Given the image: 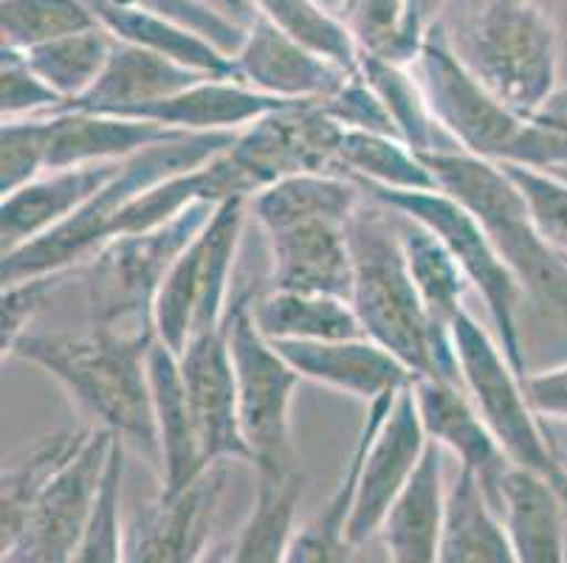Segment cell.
I'll return each mask as SVG.
<instances>
[{"label": "cell", "mask_w": 567, "mask_h": 563, "mask_svg": "<svg viewBox=\"0 0 567 563\" xmlns=\"http://www.w3.org/2000/svg\"><path fill=\"white\" fill-rule=\"evenodd\" d=\"M156 338L153 330L118 333L94 327L91 333H29L18 341L9 358L38 366L65 395L94 417L100 428L136 448L158 468V431L153 415L147 353Z\"/></svg>", "instance_id": "cell-1"}, {"label": "cell", "mask_w": 567, "mask_h": 563, "mask_svg": "<svg viewBox=\"0 0 567 563\" xmlns=\"http://www.w3.org/2000/svg\"><path fill=\"white\" fill-rule=\"evenodd\" d=\"M390 209L370 198L355 209L348 226L353 254V304L364 335L393 353L412 378H435L461 384L452 330L430 316L424 299L406 268L399 223Z\"/></svg>", "instance_id": "cell-2"}, {"label": "cell", "mask_w": 567, "mask_h": 563, "mask_svg": "<svg viewBox=\"0 0 567 563\" xmlns=\"http://www.w3.org/2000/svg\"><path fill=\"white\" fill-rule=\"evenodd\" d=\"M235 138L237 133H184L125 158L116 175L63 226L12 254H3V285L45 273H65L76 262H87L105 246L113 220L133 200L173 175L193 173L209 164L226 153Z\"/></svg>", "instance_id": "cell-3"}, {"label": "cell", "mask_w": 567, "mask_h": 563, "mask_svg": "<svg viewBox=\"0 0 567 563\" xmlns=\"http://www.w3.org/2000/svg\"><path fill=\"white\" fill-rule=\"evenodd\" d=\"M443 192L472 211L528 296L567 324V260L536 229L519 186L499 164L461 149L417 153Z\"/></svg>", "instance_id": "cell-4"}, {"label": "cell", "mask_w": 567, "mask_h": 563, "mask_svg": "<svg viewBox=\"0 0 567 563\" xmlns=\"http://www.w3.org/2000/svg\"><path fill=\"white\" fill-rule=\"evenodd\" d=\"M450 330L463 389L468 392L486 426L492 428L505 459L517 468L548 479L567 504L565 462L545 437L539 417L525 397L523 378L517 375L512 361L505 358L497 338H492L488 330L477 324L468 310L457 313Z\"/></svg>", "instance_id": "cell-5"}, {"label": "cell", "mask_w": 567, "mask_h": 563, "mask_svg": "<svg viewBox=\"0 0 567 563\" xmlns=\"http://www.w3.org/2000/svg\"><path fill=\"white\" fill-rule=\"evenodd\" d=\"M463 60L505 105L530 116L559 85V31L536 0H488Z\"/></svg>", "instance_id": "cell-6"}, {"label": "cell", "mask_w": 567, "mask_h": 563, "mask_svg": "<svg viewBox=\"0 0 567 563\" xmlns=\"http://www.w3.org/2000/svg\"><path fill=\"white\" fill-rule=\"evenodd\" d=\"M218 204H195L169 223L144 234H125L105 242L87 260V304L94 327H153V304L175 260L200 234ZM127 333V330H118Z\"/></svg>", "instance_id": "cell-7"}, {"label": "cell", "mask_w": 567, "mask_h": 563, "mask_svg": "<svg viewBox=\"0 0 567 563\" xmlns=\"http://www.w3.org/2000/svg\"><path fill=\"white\" fill-rule=\"evenodd\" d=\"M246 215L249 198L220 200L200 234L169 268L153 304V327L175 355H182L195 335L224 327Z\"/></svg>", "instance_id": "cell-8"}, {"label": "cell", "mask_w": 567, "mask_h": 563, "mask_svg": "<svg viewBox=\"0 0 567 563\" xmlns=\"http://www.w3.org/2000/svg\"><path fill=\"white\" fill-rule=\"evenodd\" d=\"M362 186V184H359ZM370 198L390 206L399 215L410 217L415 223L426 226L443 246L450 248L461 271L466 273L468 285L481 293L483 304L488 310L494 330H497V344L503 347L505 358L512 361L519 378L528 375L525 366L523 341H519L517 310L523 299V285L497 254L492 237L481 226V220L452 195L443 189L435 192H399V189H379V186H362Z\"/></svg>", "instance_id": "cell-9"}, {"label": "cell", "mask_w": 567, "mask_h": 563, "mask_svg": "<svg viewBox=\"0 0 567 563\" xmlns=\"http://www.w3.org/2000/svg\"><path fill=\"white\" fill-rule=\"evenodd\" d=\"M235 364L240 428L257 473L293 471L291 403L300 375L257 330L251 299H235L226 313Z\"/></svg>", "instance_id": "cell-10"}, {"label": "cell", "mask_w": 567, "mask_h": 563, "mask_svg": "<svg viewBox=\"0 0 567 563\" xmlns=\"http://www.w3.org/2000/svg\"><path fill=\"white\" fill-rule=\"evenodd\" d=\"M415 74L437 127L450 133L461 153L494 164L512 161L523 136L525 116L512 111L497 93L455 54L441 25L426 29L415 60Z\"/></svg>", "instance_id": "cell-11"}, {"label": "cell", "mask_w": 567, "mask_h": 563, "mask_svg": "<svg viewBox=\"0 0 567 563\" xmlns=\"http://www.w3.org/2000/svg\"><path fill=\"white\" fill-rule=\"evenodd\" d=\"M116 440L105 428H94L74 462L51 479L20 524L7 539H0L3 563H76L100 504Z\"/></svg>", "instance_id": "cell-12"}, {"label": "cell", "mask_w": 567, "mask_h": 563, "mask_svg": "<svg viewBox=\"0 0 567 563\" xmlns=\"http://www.w3.org/2000/svg\"><path fill=\"white\" fill-rule=\"evenodd\" d=\"M342 138L344 131L319 102H288L237 133L226 161L246 195L255 198L266 186L293 175L342 173Z\"/></svg>", "instance_id": "cell-13"}, {"label": "cell", "mask_w": 567, "mask_h": 563, "mask_svg": "<svg viewBox=\"0 0 567 563\" xmlns=\"http://www.w3.org/2000/svg\"><path fill=\"white\" fill-rule=\"evenodd\" d=\"M426 448H430V437L421 423L415 380H412L395 395L393 409L381 423V428L370 440L368 453H364L348 519V539L355 546L368 544L373 535H379L386 510L393 508L401 490L410 484Z\"/></svg>", "instance_id": "cell-14"}, {"label": "cell", "mask_w": 567, "mask_h": 563, "mask_svg": "<svg viewBox=\"0 0 567 563\" xmlns=\"http://www.w3.org/2000/svg\"><path fill=\"white\" fill-rule=\"evenodd\" d=\"M229 462L213 465L193 488L138 510L125 530L122 563H204L213 550Z\"/></svg>", "instance_id": "cell-15"}, {"label": "cell", "mask_w": 567, "mask_h": 563, "mask_svg": "<svg viewBox=\"0 0 567 563\" xmlns=\"http://www.w3.org/2000/svg\"><path fill=\"white\" fill-rule=\"evenodd\" d=\"M178 364H182L184 386H187L206 462L218 465L235 462V459L251 462L244 428H240L235 364H231L226 322L224 327L189 338L184 353L178 355Z\"/></svg>", "instance_id": "cell-16"}, {"label": "cell", "mask_w": 567, "mask_h": 563, "mask_svg": "<svg viewBox=\"0 0 567 563\" xmlns=\"http://www.w3.org/2000/svg\"><path fill=\"white\" fill-rule=\"evenodd\" d=\"M231 69L240 85L286 102H319L353 76L293 43L260 12L246 31L240 51L231 56Z\"/></svg>", "instance_id": "cell-17"}, {"label": "cell", "mask_w": 567, "mask_h": 563, "mask_svg": "<svg viewBox=\"0 0 567 563\" xmlns=\"http://www.w3.org/2000/svg\"><path fill=\"white\" fill-rule=\"evenodd\" d=\"M302 380L375 403L412 384V372L368 335L339 341H271Z\"/></svg>", "instance_id": "cell-18"}, {"label": "cell", "mask_w": 567, "mask_h": 563, "mask_svg": "<svg viewBox=\"0 0 567 563\" xmlns=\"http://www.w3.org/2000/svg\"><path fill=\"white\" fill-rule=\"evenodd\" d=\"M348 226L333 223V220H302V223L266 231L268 257H271V288L297 293H328V296L350 302L353 254H350Z\"/></svg>", "instance_id": "cell-19"}, {"label": "cell", "mask_w": 567, "mask_h": 563, "mask_svg": "<svg viewBox=\"0 0 567 563\" xmlns=\"http://www.w3.org/2000/svg\"><path fill=\"white\" fill-rule=\"evenodd\" d=\"M147 375H151L153 415L158 431V473H162L158 496L173 499L193 488L213 465L204 459L178 355L158 335L147 353Z\"/></svg>", "instance_id": "cell-20"}, {"label": "cell", "mask_w": 567, "mask_h": 563, "mask_svg": "<svg viewBox=\"0 0 567 563\" xmlns=\"http://www.w3.org/2000/svg\"><path fill=\"white\" fill-rule=\"evenodd\" d=\"M122 161L82 164V167L49 169L32 184L0 200V240L3 254L29 246L74 217L102 186L116 175Z\"/></svg>", "instance_id": "cell-21"}, {"label": "cell", "mask_w": 567, "mask_h": 563, "mask_svg": "<svg viewBox=\"0 0 567 563\" xmlns=\"http://www.w3.org/2000/svg\"><path fill=\"white\" fill-rule=\"evenodd\" d=\"M415 400L426 437L443 451L455 453L461 468H468L474 477L481 479L483 490L492 499L499 477L512 462L505 459L492 428L486 426L463 384L417 378Z\"/></svg>", "instance_id": "cell-22"}, {"label": "cell", "mask_w": 567, "mask_h": 563, "mask_svg": "<svg viewBox=\"0 0 567 563\" xmlns=\"http://www.w3.org/2000/svg\"><path fill=\"white\" fill-rule=\"evenodd\" d=\"M517 563H567V504L559 490L517 465H508L492 496Z\"/></svg>", "instance_id": "cell-23"}, {"label": "cell", "mask_w": 567, "mask_h": 563, "mask_svg": "<svg viewBox=\"0 0 567 563\" xmlns=\"http://www.w3.org/2000/svg\"><path fill=\"white\" fill-rule=\"evenodd\" d=\"M209 76L213 74L187 69L182 62L156 54V51L116 40L111 60H107L96 85L82 100L65 105L63 111L111 113V116L131 118L142 107L169 100L175 93L187 91L195 82L209 80Z\"/></svg>", "instance_id": "cell-24"}, {"label": "cell", "mask_w": 567, "mask_h": 563, "mask_svg": "<svg viewBox=\"0 0 567 563\" xmlns=\"http://www.w3.org/2000/svg\"><path fill=\"white\" fill-rule=\"evenodd\" d=\"M443 515H446L443 448L430 440L410 484L401 490L379 526L386 563H441Z\"/></svg>", "instance_id": "cell-25"}, {"label": "cell", "mask_w": 567, "mask_h": 563, "mask_svg": "<svg viewBox=\"0 0 567 563\" xmlns=\"http://www.w3.org/2000/svg\"><path fill=\"white\" fill-rule=\"evenodd\" d=\"M51 116H54V136H51L49 169L125 161L153 144L184 136L182 131H169L164 124L111 116V113L56 111Z\"/></svg>", "instance_id": "cell-26"}, {"label": "cell", "mask_w": 567, "mask_h": 563, "mask_svg": "<svg viewBox=\"0 0 567 563\" xmlns=\"http://www.w3.org/2000/svg\"><path fill=\"white\" fill-rule=\"evenodd\" d=\"M282 105L288 102L251 91L237 80L209 76L169 100L142 107L131 118L156 122L182 133H240L251 122Z\"/></svg>", "instance_id": "cell-27"}, {"label": "cell", "mask_w": 567, "mask_h": 563, "mask_svg": "<svg viewBox=\"0 0 567 563\" xmlns=\"http://www.w3.org/2000/svg\"><path fill=\"white\" fill-rule=\"evenodd\" d=\"M399 392L379 397V400L368 406V420H364L362 431H359V440H355V448L350 453L348 468H344L337 490L331 493L322 513H317L306 526L297 530L291 546H288L286 563H364V557L359 555L362 546H355L348 539V519L350 508H353L355 482H359L364 453H368L370 440L375 437L381 423L386 420V415L393 409V400Z\"/></svg>", "instance_id": "cell-28"}, {"label": "cell", "mask_w": 567, "mask_h": 563, "mask_svg": "<svg viewBox=\"0 0 567 563\" xmlns=\"http://www.w3.org/2000/svg\"><path fill=\"white\" fill-rule=\"evenodd\" d=\"M441 563H517L497 508L468 468L446 488Z\"/></svg>", "instance_id": "cell-29"}, {"label": "cell", "mask_w": 567, "mask_h": 563, "mask_svg": "<svg viewBox=\"0 0 567 563\" xmlns=\"http://www.w3.org/2000/svg\"><path fill=\"white\" fill-rule=\"evenodd\" d=\"M362 204L364 189L342 173L293 175L249 198L262 231H275L302 220H333L348 226Z\"/></svg>", "instance_id": "cell-30"}, {"label": "cell", "mask_w": 567, "mask_h": 563, "mask_svg": "<svg viewBox=\"0 0 567 563\" xmlns=\"http://www.w3.org/2000/svg\"><path fill=\"white\" fill-rule=\"evenodd\" d=\"M87 9L94 12L102 29L118 43H131L138 49L156 51V54L169 56L182 62L187 69L204 71V74L220 76V80H235V69L226 54H220L213 43H206L195 31L173 23V20L156 18L142 9L118 7L111 0H85Z\"/></svg>", "instance_id": "cell-31"}, {"label": "cell", "mask_w": 567, "mask_h": 563, "mask_svg": "<svg viewBox=\"0 0 567 563\" xmlns=\"http://www.w3.org/2000/svg\"><path fill=\"white\" fill-rule=\"evenodd\" d=\"M251 316L268 341L362 338L353 304L328 293L271 291L251 299Z\"/></svg>", "instance_id": "cell-32"}, {"label": "cell", "mask_w": 567, "mask_h": 563, "mask_svg": "<svg viewBox=\"0 0 567 563\" xmlns=\"http://www.w3.org/2000/svg\"><path fill=\"white\" fill-rule=\"evenodd\" d=\"M302 477L297 471L260 473L255 504L231 539L229 563H286L297 535Z\"/></svg>", "instance_id": "cell-33"}, {"label": "cell", "mask_w": 567, "mask_h": 563, "mask_svg": "<svg viewBox=\"0 0 567 563\" xmlns=\"http://www.w3.org/2000/svg\"><path fill=\"white\" fill-rule=\"evenodd\" d=\"M94 428H76V431H54L38 437L32 446L20 448L18 453L3 462L0 477V539H7L25 510L49 488L51 479L63 471L65 465L76 459V453L87 446Z\"/></svg>", "instance_id": "cell-34"}, {"label": "cell", "mask_w": 567, "mask_h": 563, "mask_svg": "<svg viewBox=\"0 0 567 563\" xmlns=\"http://www.w3.org/2000/svg\"><path fill=\"white\" fill-rule=\"evenodd\" d=\"M339 164H342V173L348 178L362 186L399 189V192H435V189H441L424 158L395 136L344 131Z\"/></svg>", "instance_id": "cell-35"}, {"label": "cell", "mask_w": 567, "mask_h": 563, "mask_svg": "<svg viewBox=\"0 0 567 563\" xmlns=\"http://www.w3.org/2000/svg\"><path fill=\"white\" fill-rule=\"evenodd\" d=\"M344 23L353 31L362 56L410 65L421 54L426 20L421 0H344Z\"/></svg>", "instance_id": "cell-36"}, {"label": "cell", "mask_w": 567, "mask_h": 563, "mask_svg": "<svg viewBox=\"0 0 567 563\" xmlns=\"http://www.w3.org/2000/svg\"><path fill=\"white\" fill-rule=\"evenodd\" d=\"M399 234L410 277L424 299L430 316L443 327H450L457 313L466 310L463 307V296L468 291L466 273L450 254V248L443 246L426 226L399 215Z\"/></svg>", "instance_id": "cell-37"}, {"label": "cell", "mask_w": 567, "mask_h": 563, "mask_svg": "<svg viewBox=\"0 0 567 563\" xmlns=\"http://www.w3.org/2000/svg\"><path fill=\"white\" fill-rule=\"evenodd\" d=\"M113 45H116V40L100 25V29L51 40V43L20 51V54L32 65L34 74L63 100L65 107L71 102L82 100L96 85V80L105 71L107 60H111Z\"/></svg>", "instance_id": "cell-38"}, {"label": "cell", "mask_w": 567, "mask_h": 563, "mask_svg": "<svg viewBox=\"0 0 567 563\" xmlns=\"http://www.w3.org/2000/svg\"><path fill=\"white\" fill-rule=\"evenodd\" d=\"M255 7L302 49L333 62L348 74L362 71V49L350 25L344 18L319 7L317 0H255Z\"/></svg>", "instance_id": "cell-39"}, {"label": "cell", "mask_w": 567, "mask_h": 563, "mask_svg": "<svg viewBox=\"0 0 567 563\" xmlns=\"http://www.w3.org/2000/svg\"><path fill=\"white\" fill-rule=\"evenodd\" d=\"M100 29L85 0H3L0 34L3 49L29 51L51 40Z\"/></svg>", "instance_id": "cell-40"}, {"label": "cell", "mask_w": 567, "mask_h": 563, "mask_svg": "<svg viewBox=\"0 0 567 563\" xmlns=\"http://www.w3.org/2000/svg\"><path fill=\"white\" fill-rule=\"evenodd\" d=\"M362 76L393 116L401 142L410 144L415 153L437 149L432 142V127L437 122L432 118L421 82L406 71V65H395L379 56H362Z\"/></svg>", "instance_id": "cell-41"}, {"label": "cell", "mask_w": 567, "mask_h": 563, "mask_svg": "<svg viewBox=\"0 0 567 563\" xmlns=\"http://www.w3.org/2000/svg\"><path fill=\"white\" fill-rule=\"evenodd\" d=\"M51 136H54L51 113L3 122V131H0V192L3 198L49 173Z\"/></svg>", "instance_id": "cell-42"}, {"label": "cell", "mask_w": 567, "mask_h": 563, "mask_svg": "<svg viewBox=\"0 0 567 563\" xmlns=\"http://www.w3.org/2000/svg\"><path fill=\"white\" fill-rule=\"evenodd\" d=\"M530 169H567V82L556 85L548 100L525 116L523 136L512 161Z\"/></svg>", "instance_id": "cell-43"}, {"label": "cell", "mask_w": 567, "mask_h": 563, "mask_svg": "<svg viewBox=\"0 0 567 563\" xmlns=\"http://www.w3.org/2000/svg\"><path fill=\"white\" fill-rule=\"evenodd\" d=\"M125 442L116 440L111 453L105 484H102L100 504L94 521L85 535L76 563H122L125 552V526H122V477H125Z\"/></svg>", "instance_id": "cell-44"}, {"label": "cell", "mask_w": 567, "mask_h": 563, "mask_svg": "<svg viewBox=\"0 0 567 563\" xmlns=\"http://www.w3.org/2000/svg\"><path fill=\"white\" fill-rule=\"evenodd\" d=\"M499 167L519 186L536 229L543 231L545 240L561 257H567V180L548 169L517 167V164H499Z\"/></svg>", "instance_id": "cell-45"}, {"label": "cell", "mask_w": 567, "mask_h": 563, "mask_svg": "<svg viewBox=\"0 0 567 563\" xmlns=\"http://www.w3.org/2000/svg\"><path fill=\"white\" fill-rule=\"evenodd\" d=\"M118 7L142 9V12H151L156 18L173 20V23L184 25V29L195 31L198 38H204L206 43H213L220 54L231 56L240 51L246 40L244 25L231 23L229 18H224L220 12H215L209 3L204 0H111Z\"/></svg>", "instance_id": "cell-46"}, {"label": "cell", "mask_w": 567, "mask_h": 563, "mask_svg": "<svg viewBox=\"0 0 567 563\" xmlns=\"http://www.w3.org/2000/svg\"><path fill=\"white\" fill-rule=\"evenodd\" d=\"M63 107V100L40 80L20 51L0 49V113L3 122L29 116H49Z\"/></svg>", "instance_id": "cell-47"}, {"label": "cell", "mask_w": 567, "mask_h": 563, "mask_svg": "<svg viewBox=\"0 0 567 563\" xmlns=\"http://www.w3.org/2000/svg\"><path fill=\"white\" fill-rule=\"evenodd\" d=\"M319 105L324 107V113L333 118V122L350 133H379V136H399L395 131V122L390 116V111L384 107V102L379 100V93L370 87V82L364 80L362 71L342 82L331 96L319 100Z\"/></svg>", "instance_id": "cell-48"}, {"label": "cell", "mask_w": 567, "mask_h": 563, "mask_svg": "<svg viewBox=\"0 0 567 563\" xmlns=\"http://www.w3.org/2000/svg\"><path fill=\"white\" fill-rule=\"evenodd\" d=\"M63 277L65 273H45V277L20 279V282L3 285V293H0V353H3V361L9 358L14 344L29 333V324L54 296Z\"/></svg>", "instance_id": "cell-49"}, {"label": "cell", "mask_w": 567, "mask_h": 563, "mask_svg": "<svg viewBox=\"0 0 567 563\" xmlns=\"http://www.w3.org/2000/svg\"><path fill=\"white\" fill-rule=\"evenodd\" d=\"M523 389L539 420L567 423V364L528 372L523 378Z\"/></svg>", "instance_id": "cell-50"}, {"label": "cell", "mask_w": 567, "mask_h": 563, "mask_svg": "<svg viewBox=\"0 0 567 563\" xmlns=\"http://www.w3.org/2000/svg\"><path fill=\"white\" fill-rule=\"evenodd\" d=\"M204 3H209L215 12H220L224 18H229L231 23L244 25V29H249L257 18L255 0H204Z\"/></svg>", "instance_id": "cell-51"}, {"label": "cell", "mask_w": 567, "mask_h": 563, "mask_svg": "<svg viewBox=\"0 0 567 563\" xmlns=\"http://www.w3.org/2000/svg\"><path fill=\"white\" fill-rule=\"evenodd\" d=\"M229 550H231V541H215L213 550L206 552L204 563H229Z\"/></svg>", "instance_id": "cell-52"}, {"label": "cell", "mask_w": 567, "mask_h": 563, "mask_svg": "<svg viewBox=\"0 0 567 563\" xmlns=\"http://www.w3.org/2000/svg\"><path fill=\"white\" fill-rule=\"evenodd\" d=\"M441 3H443V0H421V14H424V20H430L432 14L441 9Z\"/></svg>", "instance_id": "cell-53"}, {"label": "cell", "mask_w": 567, "mask_h": 563, "mask_svg": "<svg viewBox=\"0 0 567 563\" xmlns=\"http://www.w3.org/2000/svg\"><path fill=\"white\" fill-rule=\"evenodd\" d=\"M561 462H565V468H567V457H561Z\"/></svg>", "instance_id": "cell-54"}]
</instances>
